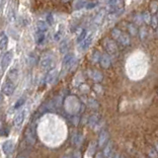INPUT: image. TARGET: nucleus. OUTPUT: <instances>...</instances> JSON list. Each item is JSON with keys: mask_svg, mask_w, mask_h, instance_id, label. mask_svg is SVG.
I'll return each mask as SVG.
<instances>
[{"mask_svg": "<svg viewBox=\"0 0 158 158\" xmlns=\"http://www.w3.org/2000/svg\"><path fill=\"white\" fill-rule=\"evenodd\" d=\"M138 34H139L140 40H144L145 37L147 36V30L144 26H142L139 30H138Z\"/></svg>", "mask_w": 158, "mask_h": 158, "instance_id": "obj_29", "label": "nucleus"}, {"mask_svg": "<svg viewBox=\"0 0 158 158\" xmlns=\"http://www.w3.org/2000/svg\"><path fill=\"white\" fill-rule=\"evenodd\" d=\"M122 2V0H108L107 2V10L110 11V13L115 14L118 12V5Z\"/></svg>", "mask_w": 158, "mask_h": 158, "instance_id": "obj_5", "label": "nucleus"}, {"mask_svg": "<svg viewBox=\"0 0 158 158\" xmlns=\"http://www.w3.org/2000/svg\"><path fill=\"white\" fill-rule=\"evenodd\" d=\"M93 42V36L90 35V36H88L84 41L80 44V48L82 51H86L87 48H89V47L91 46V44Z\"/></svg>", "mask_w": 158, "mask_h": 158, "instance_id": "obj_16", "label": "nucleus"}, {"mask_svg": "<svg viewBox=\"0 0 158 158\" xmlns=\"http://www.w3.org/2000/svg\"><path fill=\"white\" fill-rule=\"evenodd\" d=\"M8 80L12 81L15 83V81H17L18 79V69L17 68H11L8 72V77H7Z\"/></svg>", "mask_w": 158, "mask_h": 158, "instance_id": "obj_17", "label": "nucleus"}, {"mask_svg": "<svg viewBox=\"0 0 158 158\" xmlns=\"http://www.w3.org/2000/svg\"><path fill=\"white\" fill-rule=\"evenodd\" d=\"M25 139L29 143V144H34L35 140H36V133H35L34 127H28L26 131H25Z\"/></svg>", "mask_w": 158, "mask_h": 158, "instance_id": "obj_6", "label": "nucleus"}, {"mask_svg": "<svg viewBox=\"0 0 158 158\" xmlns=\"http://www.w3.org/2000/svg\"><path fill=\"white\" fill-rule=\"evenodd\" d=\"M12 59H13V52L11 51H9L6 53H4V56H2V59H1V69H2V71H5V69H6L10 65Z\"/></svg>", "mask_w": 158, "mask_h": 158, "instance_id": "obj_4", "label": "nucleus"}, {"mask_svg": "<svg viewBox=\"0 0 158 158\" xmlns=\"http://www.w3.org/2000/svg\"><path fill=\"white\" fill-rule=\"evenodd\" d=\"M48 29V25L47 22L43 21H39L36 25V32H42V33H47Z\"/></svg>", "mask_w": 158, "mask_h": 158, "instance_id": "obj_13", "label": "nucleus"}, {"mask_svg": "<svg viewBox=\"0 0 158 158\" xmlns=\"http://www.w3.org/2000/svg\"><path fill=\"white\" fill-rule=\"evenodd\" d=\"M148 157L149 158H158V152L156 151L155 148H151L148 153Z\"/></svg>", "mask_w": 158, "mask_h": 158, "instance_id": "obj_34", "label": "nucleus"}, {"mask_svg": "<svg viewBox=\"0 0 158 158\" xmlns=\"http://www.w3.org/2000/svg\"><path fill=\"white\" fill-rule=\"evenodd\" d=\"M142 16H143V21H144V23L147 24V25H150V23H151V19H152V16H151L150 12H149V11L143 12Z\"/></svg>", "mask_w": 158, "mask_h": 158, "instance_id": "obj_23", "label": "nucleus"}, {"mask_svg": "<svg viewBox=\"0 0 158 158\" xmlns=\"http://www.w3.org/2000/svg\"><path fill=\"white\" fill-rule=\"evenodd\" d=\"M62 38H63V30L61 27H59L56 34H54V41L59 42L60 40H62Z\"/></svg>", "mask_w": 158, "mask_h": 158, "instance_id": "obj_24", "label": "nucleus"}, {"mask_svg": "<svg viewBox=\"0 0 158 158\" xmlns=\"http://www.w3.org/2000/svg\"><path fill=\"white\" fill-rule=\"evenodd\" d=\"M121 158H123V157H121Z\"/></svg>", "mask_w": 158, "mask_h": 158, "instance_id": "obj_46", "label": "nucleus"}, {"mask_svg": "<svg viewBox=\"0 0 158 158\" xmlns=\"http://www.w3.org/2000/svg\"><path fill=\"white\" fill-rule=\"evenodd\" d=\"M112 38L114 39V40H116V41H118V39H120V37L122 36V31L120 29H118V28H114L113 30H112Z\"/></svg>", "mask_w": 158, "mask_h": 158, "instance_id": "obj_22", "label": "nucleus"}, {"mask_svg": "<svg viewBox=\"0 0 158 158\" xmlns=\"http://www.w3.org/2000/svg\"><path fill=\"white\" fill-rule=\"evenodd\" d=\"M46 34L42 32H35V40H36V44L38 46H42V44L46 41Z\"/></svg>", "mask_w": 158, "mask_h": 158, "instance_id": "obj_11", "label": "nucleus"}, {"mask_svg": "<svg viewBox=\"0 0 158 158\" xmlns=\"http://www.w3.org/2000/svg\"><path fill=\"white\" fill-rule=\"evenodd\" d=\"M101 56L102 54L99 52H94L93 54H92V62L94 63H97L98 61L100 62V58H101Z\"/></svg>", "mask_w": 158, "mask_h": 158, "instance_id": "obj_28", "label": "nucleus"}, {"mask_svg": "<svg viewBox=\"0 0 158 158\" xmlns=\"http://www.w3.org/2000/svg\"><path fill=\"white\" fill-rule=\"evenodd\" d=\"M150 26H151L152 28H154V29H156V28L158 27V18H157L156 15H153V16H152Z\"/></svg>", "mask_w": 158, "mask_h": 158, "instance_id": "obj_32", "label": "nucleus"}, {"mask_svg": "<svg viewBox=\"0 0 158 158\" xmlns=\"http://www.w3.org/2000/svg\"><path fill=\"white\" fill-rule=\"evenodd\" d=\"M8 41L9 39L7 35L5 34V32H1V35H0V48H1L2 51H4L8 46Z\"/></svg>", "mask_w": 158, "mask_h": 158, "instance_id": "obj_15", "label": "nucleus"}, {"mask_svg": "<svg viewBox=\"0 0 158 158\" xmlns=\"http://www.w3.org/2000/svg\"><path fill=\"white\" fill-rule=\"evenodd\" d=\"M60 52L61 53H65L67 52V49H68V41L66 39H64L63 41L61 42L60 44Z\"/></svg>", "mask_w": 158, "mask_h": 158, "instance_id": "obj_26", "label": "nucleus"}, {"mask_svg": "<svg viewBox=\"0 0 158 158\" xmlns=\"http://www.w3.org/2000/svg\"><path fill=\"white\" fill-rule=\"evenodd\" d=\"M25 117H26V111L25 110H22L20 111L16 116L14 118V121H13V125L16 127H19L20 126L22 125L24 120H25Z\"/></svg>", "mask_w": 158, "mask_h": 158, "instance_id": "obj_8", "label": "nucleus"}, {"mask_svg": "<svg viewBox=\"0 0 158 158\" xmlns=\"http://www.w3.org/2000/svg\"><path fill=\"white\" fill-rule=\"evenodd\" d=\"M118 42L123 47H127V46H130V44H131V40H130V37H128V35L123 34V33L122 34V36L120 37V39L118 40Z\"/></svg>", "mask_w": 158, "mask_h": 158, "instance_id": "obj_19", "label": "nucleus"}, {"mask_svg": "<svg viewBox=\"0 0 158 158\" xmlns=\"http://www.w3.org/2000/svg\"><path fill=\"white\" fill-rule=\"evenodd\" d=\"M47 23L48 25H53V16L52 14H48V16H47Z\"/></svg>", "mask_w": 158, "mask_h": 158, "instance_id": "obj_37", "label": "nucleus"}, {"mask_svg": "<svg viewBox=\"0 0 158 158\" xmlns=\"http://www.w3.org/2000/svg\"><path fill=\"white\" fill-rule=\"evenodd\" d=\"M127 31L128 33H130L131 36H136V35L138 34V30L136 28V26L135 24H127Z\"/></svg>", "mask_w": 158, "mask_h": 158, "instance_id": "obj_20", "label": "nucleus"}, {"mask_svg": "<svg viewBox=\"0 0 158 158\" xmlns=\"http://www.w3.org/2000/svg\"><path fill=\"white\" fill-rule=\"evenodd\" d=\"M56 77H57V70L56 69H52V70H49L48 72V75H47V83H48V84H52V83H53L54 81H56Z\"/></svg>", "mask_w": 158, "mask_h": 158, "instance_id": "obj_12", "label": "nucleus"}, {"mask_svg": "<svg viewBox=\"0 0 158 158\" xmlns=\"http://www.w3.org/2000/svg\"><path fill=\"white\" fill-rule=\"evenodd\" d=\"M154 148H155V149H156V151L158 152V141H157V142L155 143V147H154Z\"/></svg>", "mask_w": 158, "mask_h": 158, "instance_id": "obj_40", "label": "nucleus"}, {"mask_svg": "<svg viewBox=\"0 0 158 158\" xmlns=\"http://www.w3.org/2000/svg\"><path fill=\"white\" fill-rule=\"evenodd\" d=\"M104 14H105V12L104 11H101V12H99L98 14H97V16L95 17V19H94V23H96V24H99L100 23L102 20H103V18H104Z\"/></svg>", "mask_w": 158, "mask_h": 158, "instance_id": "obj_31", "label": "nucleus"}, {"mask_svg": "<svg viewBox=\"0 0 158 158\" xmlns=\"http://www.w3.org/2000/svg\"><path fill=\"white\" fill-rule=\"evenodd\" d=\"M97 4H98V2H88L87 4H86V9H93V8H95L96 6H97Z\"/></svg>", "mask_w": 158, "mask_h": 158, "instance_id": "obj_36", "label": "nucleus"}, {"mask_svg": "<svg viewBox=\"0 0 158 158\" xmlns=\"http://www.w3.org/2000/svg\"><path fill=\"white\" fill-rule=\"evenodd\" d=\"M72 158H82V157H81V154H80V152H79V151H75V152L73 153Z\"/></svg>", "mask_w": 158, "mask_h": 158, "instance_id": "obj_39", "label": "nucleus"}, {"mask_svg": "<svg viewBox=\"0 0 158 158\" xmlns=\"http://www.w3.org/2000/svg\"><path fill=\"white\" fill-rule=\"evenodd\" d=\"M25 101H26V100H25V98H21L20 100H18V101L16 102V104H15L14 109H16V110H17V109L21 108V107L24 105V104H25Z\"/></svg>", "mask_w": 158, "mask_h": 158, "instance_id": "obj_35", "label": "nucleus"}, {"mask_svg": "<svg viewBox=\"0 0 158 158\" xmlns=\"http://www.w3.org/2000/svg\"><path fill=\"white\" fill-rule=\"evenodd\" d=\"M87 31H86V30H82V31L80 32V34H79L78 35V37H77V40H76V42L79 44V43H82L83 41H84V40H85L87 37Z\"/></svg>", "mask_w": 158, "mask_h": 158, "instance_id": "obj_25", "label": "nucleus"}, {"mask_svg": "<svg viewBox=\"0 0 158 158\" xmlns=\"http://www.w3.org/2000/svg\"><path fill=\"white\" fill-rule=\"evenodd\" d=\"M133 21H135V24L136 25H141L142 23H144L142 14H136L135 16L133 17Z\"/></svg>", "mask_w": 158, "mask_h": 158, "instance_id": "obj_27", "label": "nucleus"}, {"mask_svg": "<svg viewBox=\"0 0 158 158\" xmlns=\"http://www.w3.org/2000/svg\"><path fill=\"white\" fill-rule=\"evenodd\" d=\"M14 90H15V83L7 79L2 85V89H1L2 93L6 96H10L13 94Z\"/></svg>", "mask_w": 158, "mask_h": 158, "instance_id": "obj_3", "label": "nucleus"}, {"mask_svg": "<svg viewBox=\"0 0 158 158\" xmlns=\"http://www.w3.org/2000/svg\"><path fill=\"white\" fill-rule=\"evenodd\" d=\"M86 0H74L73 2V8L74 9H81L86 6Z\"/></svg>", "mask_w": 158, "mask_h": 158, "instance_id": "obj_21", "label": "nucleus"}, {"mask_svg": "<svg viewBox=\"0 0 158 158\" xmlns=\"http://www.w3.org/2000/svg\"><path fill=\"white\" fill-rule=\"evenodd\" d=\"M62 2H64V3H66V2H68V1H70V0H61Z\"/></svg>", "mask_w": 158, "mask_h": 158, "instance_id": "obj_41", "label": "nucleus"}, {"mask_svg": "<svg viewBox=\"0 0 158 158\" xmlns=\"http://www.w3.org/2000/svg\"><path fill=\"white\" fill-rule=\"evenodd\" d=\"M156 31H157V35H158V27L156 28Z\"/></svg>", "mask_w": 158, "mask_h": 158, "instance_id": "obj_44", "label": "nucleus"}, {"mask_svg": "<svg viewBox=\"0 0 158 158\" xmlns=\"http://www.w3.org/2000/svg\"><path fill=\"white\" fill-rule=\"evenodd\" d=\"M40 65L44 69H49L52 70V66H53V56L51 52L44 53L42 56L41 60H40Z\"/></svg>", "mask_w": 158, "mask_h": 158, "instance_id": "obj_1", "label": "nucleus"}, {"mask_svg": "<svg viewBox=\"0 0 158 158\" xmlns=\"http://www.w3.org/2000/svg\"><path fill=\"white\" fill-rule=\"evenodd\" d=\"M73 141L75 144H79V143H81V141H82V136L80 135H77L76 136H74Z\"/></svg>", "mask_w": 158, "mask_h": 158, "instance_id": "obj_38", "label": "nucleus"}, {"mask_svg": "<svg viewBox=\"0 0 158 158\" xmlns=\"http://www.w3.org/2000/svg\"><path fill=\"white\" fill-rule=\"evenodd\" d=\"M14 149V143L12 140H6L2 144V150L5 154H10Z\"/></svg>", "mask_w": 158, "mask_h": 158, "instance_id": "obj_9", "label": "nucleus"}, {"mask_svg": "<svg viewBox=\"0 0 158 158\" xmlns=\"http://www.w3.org/2000/svg\"><path fill=\"white\" fill-rule=\"evenodd\" d=\"M63 158H71V157H69V156H64Z\"/></svg>", "mask_w": 158, "mask_h": 158, "instance_id": "obj_43", "label": "nucleus"}, {"mask_svg": "<svg viewBox=\"0 0 158 158\" xmlns=\"http://www.w3.org/2000/svg\"><path fill=\"white\" fill-rule=\"evenodd\" d=\"M99 122H100V121H99V117L94 115V116H92L90 118V120H89V125L92 126V127H95V126H97V123Z\"/></svg>", "mask_w": 158, "mask_h": 158, "instance_id": "obj_30", "label": "nucleus"}, {"mask_svg": "<svg viewBox=\"0 0 158 158\" xmlns=\"http://www.w3.org/2000/svg\"><path fill=\"white\" fill-rule=\"evenodd\" d=\"M150 8L152 13H157L158 12V2L157 1H152L150 3Z\"/></svg>", "mask_w": 158, "mask_h": 158, "instance_id": "obj_33", "label": "nucleus"}, {"mask_svg": "<svg viewBox=\"0 0 158 158\" xmlns=\"http://www.w3.org/2000/svg\"><path fill=\"white\" fill-rule=\"evenodd\" d=\"M18 158H26V157H25L24 155H19V156H18Z\"/></svg>", "mask_w": 158, "mask_h": 158, "instance_id": "obj_42", "label": "nucleus"}, {"mask_svg": "<svg viewBox=\"0 0 158 158\" xmlns=\"http://www.w3.org/2000/svg\"><path fill=\"white\" fill-rule=\"evenodd\" d=\"M89 75H90V77L93 79L94 81H96V82H100L102 81V79H103V75L101 74L100 71H98V70H89Z\"/></svg>", "mask_w": 158, "mask_h": 158, "instance_id": "obj_18", "label": "nucleus"}, {"mask_svg": "<svg viewBox=\"0 0 158 158\" xmlns=\"http://www.w3.org/2000/svg\"><path fill=\"white\" fill-rule=\"evenodd\" d=\"M103 46L107 51V52L109 54H111V56H114V54H116L118 52V46L114 40L106 38L103 42Z\"/></svg>", "mask_w": 158, "mask_h": 158, "instance_id": "obj_2", "label": "nucleus"}, {"mask_svg": "<svg viewBox=\"0 0 158 158\" xmlns=\"http://www.w3.org/2000/svg\"><path fill=\"white\" fill-rule=\"evenodd\" d=\"M156 16H157V18H158V12H157V15H156Z\"/></svg>", "mask_w": 158, "mask_h": 158, "instance_id": "obj_45", "label": "nucleus"}, {"mask_svg": "<svg viewBox=\"0 0 158 158\" xmlns=\"http://www.w3.org/2000/svg\"><path fill=\"white\" fill-rule=\"evenodd\" d=\"M100 64L103 68H109L111 65V58L106 53H103L100 58Z\"/></svg>", "mask_w": 158, "mask_h": 158, "instance_id": "obj_10", "label": "nucleus"}, {"mask_svg": "<svg viewBox=\"0 0 158 158\" xmlns=\"http://www.w3.org/2000/svg\"><path fill=\"white\" fill-rule=\"evenodd\" d=\"M109 139V135L106 131H103L100 133V136H99V139H98V144L100 147H103L104 145H106V142Z\"/></svg>", "mask_w": 158, "mask_h": 158, "instance_id": "obj_14", "label": "nucleus"}, {"mask_svg": "<svg viewBox=\"0 0 158 158\" xmlns=\"http://www.w3.org/2000/svg\"><path fill=\"white\" fill-rule=\"evenodd\" d=\"M75 62H76V58L74 56V54H72V53L65 54L63 57V60H62V64L65 67H71Z\"/></svg>", "mask_w": 158, "mask_h": 158, "instance_id": "obj_7", "label": "nucleus"}]
</instances>
